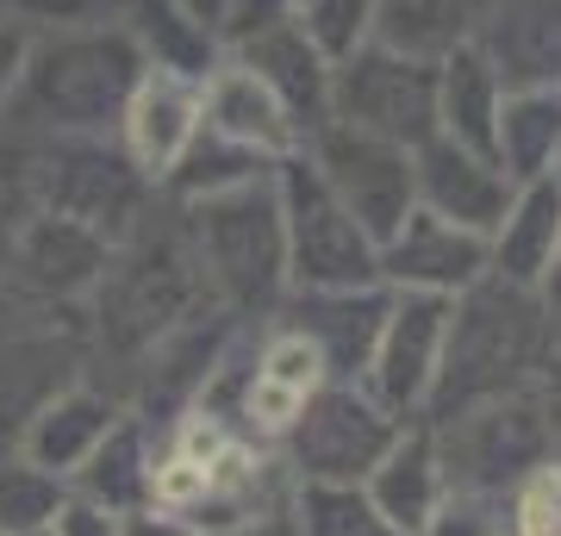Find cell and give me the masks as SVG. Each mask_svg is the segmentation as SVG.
Segmentation results:
<instances>
[{
  "instance_id": "obj_11",
  "label": "cell",
  "mask_w": 561,
  "mask_h": 536,
  "mask_svg": "<svg viewBox=\"0 0 561 536\" xmlns=\"http://www.w3.org/2000/svg\"><path fill=\"white\" fill-rule=\"evenodd\" d=\"M106 262H113V243L57 219V213H25L13 225V238L0 243L7 294L32 299V306H88Z\"/></svg>"
},
{
  "instance_id": "obj_30",
  "label": "cell",
  "mask_w": 561,
  "mask_h": 536,
  "mask_svg": "<svg viewBox=\"0 0 561 536\" xmlns=\"http://www.w3.org/2000/svg\"><path fill=\"white\" fill-rule=\"evenodd\" d=\"M294 517L300 536H405L368 505L362 487H294Z\"/></svg>"
},
{
  "instance_id": "obj_34",
  "label": "cell",
  "mask_w": 561,
  "mask_h": 536,
  "mask_svg": "<svg viewBox=\"0 0 561 536\" xmlns=\"http://www.w3.org/2000/svg\"><path fill=\"white\" fill-rule=\"evenodd\" d=\"M32 213V144L0 125V243Z\"/></svg>"
},
{
  "instance_id": "obj_7",
  "label": "cell",
  "mask_w": 561,
  "mask_h": 536,
  "mask_svg": "<svg viewBox=\"0 0 561 536\" xmlns=\"http://www.w3.org/2000/svg\"><path fill=\"white\" fill-rule=\"evenodd\" d=\"M405 418H393L362 380H324L306 399V412L275 443L280 468L294 487H362L368 468L387 456Z\"/></svg>"
},
{
  "instance_id": "obj_25",
  "label": "cell",
  "mask_w": 561,
  "mask_h": 536,
  "mask_svg": "<svg viewBox=\"0 0 561 536\" xmlns=\"http://www.w3.org/2000/svg\"><path fill=\"white\" fill-rule=\"evenodd\" d=\"M150 449H157V431L144 424V418L125 412L113 431H106L88 461H81L76 475H69V493L88 499V505H106V512H144V499H150Z\"/></svg>"
},
{
  "instance_id": "obj_14",
  "label": "cell",
  "mask_w": 561,
  "mask_h": 536,
  "mask_svg": "<svg viewBox=\"0 0 561 536\" xmlns=\"http://www.w3.org/2000/svg\"><path fill=\"white\" fill-rule=\"evenodd\" d=\"M412 194H419V206L431 219H449L461 231L486 238L505 219L518 181L505 175L493 157H481V150H461L449 138H424L412 150Z\"/></svg>"
},
{
  "instance_id": "obj_41",
  "label": "cell",
  "mask_w": 561,
  "mask_h": 536,
  "mask_svg": "<svg viewBox=\"0 0 561 536\" xmlns=\"http://www.w3.org/2000/svg\"><path fill=\"white\" fill-rule=\"evenodd\" d=\"M537 299H542V312L561 324V238H556V250H549V269H542V281H537Z\"/></svg>"
},
{
  "instance_id": "obj_5",
  "label": "cell",
  "mask_w": 561,
  "mask_h": 536,
  "mask_svg": "<svg viewBox=\"0 0 561 536\" xmlns=\"http://www.w3.org/2000/svg\"><path fill=\"white\" fill-rule=\"evenodd\" d=\"M157 187L119 157L113 138H44L32 144V213H57L119 250L157 206Z\"/></svg>"
},
{
  "instance_id": "obj_35",
  "label": "cell",
  "mask_w": 561,
  "mask_h": 536,
  "mask_svg": "<svg viewBox=\"0 0 561 536\" xmlns=\"http://www.w3.org/2000/svg\"><path fill=\"white\" fill-rule=\"evenodd\" d=\"M32 32H38V25H25V20H13V13H0V113H7V100H13V88H20V76H25Z\"/></svg>"
},
{
  "instance_id": "obj_22",
  "label": "cell",
  "mask_w": 561,
  "mask_h": 536,
  "mask_svg": "<svg viewBox=\"0 0 561 536\" xmlns=\"http://www.w3.org/2000/svg\"><path fill=\"white\" fill-rule=\"evenodd\" d=\"M556 238H561V187L549 175L524 181L518 194H512V206H505V219L486 231V275L537 294Z\"/></svg>"
},
{
  "instance_id": "obj_13",
  "label": "cell",
  "mask_w": 561,
  "mask_h": 536,
  "mask_svg": "<svg viewBox=\"0 0 561 536\" xmlns=\"http://www.w3.org/2000/svg\"><path fill=\"white\" fill-rule=\"evenodd\" d=\"M194 138H201V81L169 76V69H144L138 88L125 94L119 125H113L119 157L162 194V181L175 175V162L187 157Z\"/></svg>"
},
{
  "instance_id": "obj_9",
  "label": "cell",
  "mask_w": 561,
  "mask_h": 536,
  "mask_svg": "<svg viewBox=\"0 0 561 536\" xmlns=\"http://www.w3.org/2000/svg\"><path fill=\"white\" fill-rule=\"evenodd\" d=\"M331 119L419 150L437 138V62L381 38L362 44L356 57L331 62Z\"/></svg>"
},
{
  "instance_id": "obj_6",
  "label": "cell",
  "mask_w": 561,
  "mask_h": 536,
  "mask_svg": "<svg viewBox=\"0 0 561 536\" xmlns=\"http://www.w3.org/2000/svg\"><path fill=\"white\" fill-rule=\"evenodd\" d=\"M275 199H280V238H287V294L381 287V243L337 206V194L319 181L306 150L280 157Z\"/></svg>"
},
{
  "instance_id": "obj_40",
  "label": "cell",
  "mask_w": 561,
  "mask_h": 536,
  "mask_svg": "<svg viewBox=\"0 0 561 536\" xmlns=\"http://www.w3.org/2000/svg\"><path fill=\"white\" fill-rule=\"evenodd\" d=\"M537 394H542V412H549V431H556V456H561V356L542 362Z\"/></svg>"
},
{
  "instance_id": "obj_39",
  "label": "cell",
  "mask_w": 561,
  "mask_h": 536,
  "mask_svg": "<svg viewBox=\"0 0 561 536\" xmlns=\"http://www.w3.org/2000/svg\"><path fill=\"white\" fill-rule=\"evenodd\" d=\"M119 536H201V531H194L187 517H169V512H150V505H144V512L119 517Z\"/></svg>"
},
{
  "instance_id": "obj_42",
  "label": "cell",
  "mask_w": 561,
  "mask_h": 536,
  "mask_svg": "<svg viewBox=\"0 0 561 536\" xmlns=\"http://www.w3.org/2000/svg\"><path fill=\"white\" fill-rule=\"evenodd\" d=\"M175 7L187 13V20H201L206 32L225 44V13H231V0H175Z\"/></svg>"
},
{
  "instance_id": "obj_4",
  "label": "cell",
  "mask_w": 561,
  "mask_h": 536,
  "mask_svg": "<svg viewBox=\"0 0 561 536\" xmlns=\"http://www.w3.org/2000/svg\"><path fill=\"white\" fill-rule=\"evenodd\" d=\"M175 213L187 243H194V262H201L213 306L225 318H243V324L275 318L280 299H287V238H280L275 175L231 187V194L194 199V206H175Z\"/></svg>"
},
{
  "instance_id": "obj_29",
  "label": "cell",
  "mask_w": 561,
  "mask_h": 536,
  "mask_svg": "<svg viewBox=\"0 0 561 536\" xmlns=\"http://www.w3.org/2000/svg\"><path fill=\"white\" fill-rule=\"evenodd\" d=\"M62 499H69V480L32 468L20 449H0V536L50 531V517H57Z\"/></svg>"
},
{
  "instance_id": "obj_2",
  "label": "cell",
  "mask_w": 561,
  "mask_h": 536,
  "mask_svg": "<svg viewBox=\"0 0 561 536\" xmlns=\"http://www.w3.org/2000/svg\"><path fill=\"white\" fill-rule=\"evenodd\" d=\"M549 356H556V318L542 312V299L530 287L481 275L468 294L449 299V338H443L424 424H443L481 399L518 394L542 375Z\"/></svg>"
},
{
  "instance_id": "obj_28",
  "label": "cell",
  "mask_w": 561,
  "mask_h": 536,
  "mask_svg": "<svg viewBox=\"0 0 561 536\" xmlns=\"http://www.w3.org/2000/svg\"><path fill=\"white\" fill-rule=\"evenodd\" d=\"M280 162L262 157V150H243V144L219 138V132H206L187 144V157L175 162V175L162 181V199H175V206H194V199H213V194H231V187H250V181H268Z\"/></svg>"
},
{
  "instance_id": "obj_37",
  "label": "cell",
  "mask_w": 561,
  "mask_h": 536,
  "mask_svg": "<svg viewBox=\"0 0 561 536\" xmlns=\"http://www.w3.org/2000/svg\"><path fill=\"white\" fill-rule=\"evenodd\" d=\"M206 536H300V517H294V493L275 499V505H256V512L231 517V524H219V531Z\"/></svg>"
},
{
  "instance_id": "obj_15",
  "label": "cell",
  "mask_w": 561,
  "mask_h": 536,
  "mask_svg": "<svg viewBox=\"0 0 561 536\" xmlns=\"http://www.w3.org/2000/svg\"><path fill=\"white\" fill-rule=\"evenodd\" d=\"M481 275H486V238H474L449 219H431L424 206H412L405 225L381 243V287H393V294L456 299Z\"/></svg>"
},
{
  "instance_id": "obj_26",
  "label": "cell",
  "mask_w": 561,
  "mask_h": 536,
  "mask_svg": "<svg viewBox=\"0 0 561 536\" xmlns=\"http://www.w3.org/2000/svg\"><path fill=\"white\" fill-rule=\"evenodd\" d=\"M561 144V88H512L493 125V162L518 181H542Z\"/></svg>"
},
{
  "instance_id": "obj_8",
  "label": "cell",
  "mask_w": 561,
  "mask_h": 536,
  "mask_svg": "<svg viewBox=\"0 0 561 536\" xmlns=\"http://www.w3.org/2000/svg\"><path fill=\"white\" fill-rule=\"evenodd\" d=\"M437 431V456H443V480L461 487V493H493L505 499L537 461L556 456V431H549V412H542L537 380L518 387V394L481 399L468 412L431 424Z\"/></svg>"
},
{
  "instance_id": "obj_33",
  "label": "cell",
  "mask_w": 561,
  "mask_h": 536,
  "mask_svg": "<svg viewBox=\"0 0 561 536\" xmlns=\"http://www.w3.org/2000/svg\"><path fill=\"white\" fill-rule=\"evenodd\" d=\"M419 536H512V531H505V499L449 487V493L437 499V512L424 517Z\"/></svg>"
},
{
  "instance_id": "obj_12",
  "label": "cell",
  "mask_w": 561,
  "mask_h": 536,
  "mask_svg": "<svg viewBox=\"0 0 561 536\" xmlns=\"http://www.w3.org/2000/svg\"><path fill=\"white\" fill-rule=\"evenodd\" d=\"M393 294V287H387ZM443 338H449V299L437 294H393L381 318V338L368 350L362 387L381 399L393 418H424L431 387H437V362H443Z\"/></svg>"
},
{
  "instance_id": "obj_43",
  "label": "cell",
  "mask_w": 561,
  "mask_h": 536,
  "mask_svg": "<svg viewBox=\"0 0 561 536\" xmlns=\"http://www.w3.org/2000/svg\"><path fill=\"white\" fill-rule=\"evenodd\" d=\"M549 181L561 187V144H556V157H549Z\"/></svg>"
},
{
  "instance_id": "obj_18",
  "label": "cell",
  "mask_w": 561,
  "mask_h": 536,
  "mask_svg": "<svg viewBox=\"0 0 561 536\" xmlns=\"http://www.w3.org/2000/svg\"><path fill=\"white\" fill-rule=\"evenodd\" d=\"M468 44H481L505 94L512 88H561V0H486L481 32Z\"/></svg>"
},
{
  "instance_id": "obj_45",
  "label": "cell",
  "mask_w": 561,
  "mask_h": 536,
  "mask_svg": "<svg viewBox=\"0 0 561 536\" xmlns=\"http://www.w3.org/2000/svg\"><path fill=\"white\" fill-rule=\"evenodd\" d=\"M38 536H44V531H38Z\"/></svg>"
},
{
  "instance_id": "obj_3",
  "label": "cell",
  "mask_w": 561,
  "mask_h": 536,
  "mask_svg": "<svg viewBox=\"0 0 561 536\" xmlns=\"http://www.w3.org/2000/svg\"><path fill=\"white\" fill-rule=\"evenodd\" d=\"M206 306H213V294L201 281L194 243L181 231V213L169 199H157L150 219L113 250L101 287L88 299V324H94V343L106 350V362L131 368L150 343L169 338L175 324H187Z\"/></svg>"
},
{
  "instance_id": "obj_10",
  "label": "cell",
  "mask_w": 561,
  "mask_h": 536,
  "mask_svg": "<svg viewBox=\"0 0 561 536\" xmlns=\"http://www.w3.org/2000/svg\"><path fill=\"white\" fill-rule=\"evenodd\" d=\"M306 162L319 169V181L337 194V206L375 243L393 238L405 225V213L419 206V194H412V150L375 138V132L324 119L319 132L306 138Z\"/></svg>"
},
{
  "instance_id": "obj_20",
  "label": "cell",
  "mask_w": 561,
  "mask_h": 536,
  "mask_svg": "<svg viewBox=\"0 0 561 536\" xmlns=\"http://www.w3.org/2000/svg\"><path fill=\"white\" fill-rule=\"evenodd\" d=\"M201 125L219 132V138H231V144H243V150H262V157H275V162L306 150L300 125L287 119V106L238 57H219L201 76Z\"/></svg>"
},
{
  "instance_id": "obj_44",
  "label": "cell",
  "mask_w": 561,
  "mask_h": 536,
  "mask_svg": "<svg viewBox=\"0 0 561 536\" xmlns=\"http://www.w3.org/2000/svg\"><path fill=\"white\" fill-rule=\"evenodd\" d=\"M556 356H561V324H556Z\"/></svg>"
},
{
  "instance_id": "obj_27",
  "label": "cell",
  "mask_w": 561,
  "mask_h": 536,
  "mask_svg": "<svg viewBox=\"0 0 561 536\" xmlns=\"http://www.w3.org/2000/svg\"><path fill=\"white\" fill-rule=\"evenodd\" d=\"M481 13H486V0H381L375 38L437 62L443 50H456V44H468L481 32Z\"/></svg>"
},
{
  "instance_id": "obj_17",
  "label": "cell",
  "mask_w": 561,
  "mask_h": 536,
  "mask_svg": "<svg viewBox=\"0 0 561 536\" xmlns=\"http://www.w3.org/2000/svg\"><path fill=\"white\" fill-rule=\"evenodd\" d=\"M225 57H238L243 69L287 106V119L300 125V138H312V132L331 119V62L319 57V44L300 32L294 13L275 20V25H262V32H250V38H238Z\"/></svg>"
},
{
  "instance_id": "obj_31",
  "label": "cell",
  "mask_w": 561,
  "mask_h": 536,
  "mask_svg": "<svg viewBox=\"0 0 561 536\" xmlns=\"http://www.w3.org/2000/svg\"><path fill=\"white\" fill-rule=\"evenodd\" d=\"M294 20L312 44H319L324 62L356 57L362 44H375V25H381V0H294Z\"/></svg>"
},
{
  "instance_id": "obj_23",
  "label": "cell",
  "mask_w": 561,
  "mask_h": 536,
  "mask_svg": "<svg viewBox=\"0 0 561 536\" xmlns=\"http://www.w3.org/2000/svg\"><path fill=\"white\" fill-rule=\"evenodd\" d=\"M505 106V81L481 57V44H456L437 57V138L493 157V125Z\"/></svg>"
},
{
  "instance_id": "obj_38",
  "label": "cell",
  "mask_w": 561,
  "mask_h": 536,
  "mask_svg": "<svg viewBox=\"0 0 561 536\" xmlns=\"http://www.w3.org/2000/svg\"><path fill=\"white\" fill-rule=\"evenodd\" d=\"M106 0H0V13H13L25 25H62L81 20V13H101Z\"/></svg>"
},
{
  "instance_id": "obj_19",
  "label": "cell",
  "mask_w": 561,
  "mask_h": 536,
  "mask_svg": "<svg viewBox=\"0 0 561 536\" xmlns=\"http://www.w3.org/2000/svg\"><path fill=\"white\" fill-rule=\"evenodd\" d=\"M387 287H337V294H287L280 299V324H294L319 343L331 380H362L368 368V350L381 338L387 318Z\"/></svg>"
},
{
  "instance_id": "obj_21",
  "label": "cell",
  "mask_w": 561,
  "mask_h": 536,
  "mask_svg": "<svg viewBox=\"0 0 561 536\" xmlns=\"http://www.w3.org/2000/svg\"><path fill=\"white\" fill-rule=\"evenodd\" d=\"M362 493H368V505H375L393 531L419 536L424 517L437 512V499L449 493V480H443V456H437V431H431L424 418L400 424V437L387 443V456L368 468Z\"/></svg>"
},
{
  "instance_id": "obj_1",
  "label": "cell",
  "mask_w": 561,
  "mask_h": 536,
  "mask_svg": "<svg viewBox=\"0 0 561 536\" xmlns=\"http://www.w3.org/2000/svg\"><path fill=\"white\" fill-rule=\"evenodd\" d=\"M144 57L125 38V25L113 13H81L62 25H38L32 32V57L25 76L7 100L0 125L20 132L25 144L44 138H113V125L125 113V94L138 88Z\"/></svg>"
},
{
  "instance_id": "obj_24",
  "label": "cell",
  "mask_w": 561,
  "mask_h": 536,
  "mask_svg": "<svg viewBox=\"0 0 561 536\" xmlns=\"http://www.w3.org/2000/svg\"><path fill=\"white\" fill-rule=\"evenodd\" d=\"M106 13L125 25V38L138 44L144 69H169V76L201 81L225 57V44L201 20H187L175 0H106Z\"/></svg>"
},
{
  "instance_id": "obj_16",
  "label": "cell",
  "mask_w": 561,
  "mask_h": 536,
  "mask_svg": "<svg viewBox=\"0 0 561 536\" xmlns=\"http://www.w3.org/2000/svg\"><path fill=\"white\" fill-rule=\"evenodd\" d=\"M131 412L113 387H101V380H62L57 394H44L38 406H32V418L20 424V449L32 468H44V475H57V480H69L88 461V449L119 424V418Z\"/></svg>"
},
{
  "instance_id": "obj_36",
  "label": "cell",
  "mask_w": 561,
  "mask_h": 536,
  "mask_svg": "<svg viewBox=\"0 0 561 536\" xmlns=\"http://www.w3.org/2000/svg\"><path fill=\"white\" fill-rule=\"evenodd\" d=\"M44 536H119V512H106V505H88V499H62L57 517H50V531Z\"/></svg>"
},
{
  "instance_id": "obj_32",
  "label": "cell",
  "mask_w": 561,
  "mask_h": 536,
  "mask_svg": "<svg viewBox=\"0 0 561 536\" xmlns=\"http://www.w3.org/2000/svg\"><path fill=\"white\" fill-rule=\"evenodd\" d=\"M505 531L512 536H561V456L537 461L505 493Z\"/></svg>"
}]
</instances>
